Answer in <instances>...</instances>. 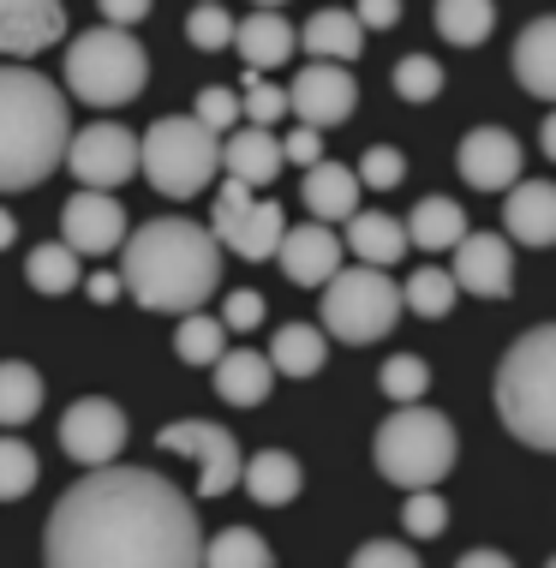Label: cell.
Instances as JSON below:
<instances>
[{"label":"cell","instance_id":"obj_1","mask_svg":"<svg viewBox=\"0 0 556 568\" xmlns=\"http://www.w3.org/2000/svg\"><path fill=\"white\" fill-rule=\"evenodd\" d=\"M49 568H204V532L180 485L144 467H90L67 485L42 539Z\"/></svg>","mask_w":556,"mask_h":568},{"label":"cell","instance_id":"obj_2","mask_svg":"<svg viewBox=\"0 0 556 568\" xmlns=\"http://www.w3.org/2000/svg\"><path fill=\"white\" fill-rule=\"evenodd\" d=\"M120 287L144 312L185 317L222 287V245L185 216H156L120 245Z\"/></svg>","mask_w":556,"mask_h":568},{"label":"cell","instance_id":"obj_3","mask_svg":"<svg viewBox=\"0 0 556 568\" xmlns=\"http://www.w3.org/2000/svg\"><path fill=\"white\" fill-rule=\"evenodd\" d=\"M67 97L30 67H0V192H24L67 162Z\"/></svg>","mask_w":556,"mask_h":568},{"label":"cell","instance_id":"obj_4","mask_svg":"<svg viewBox=\"0 0 556 568\" xmlns=\"http://www.w3.org/2000/svg\"><path fill=\"white\" fill-rule=\"evenodd\" d=\"M497 413L527 449L556 455V324L527 329L497 365Z\"/></svg>","mask_w":556,"mask_h":568},{"label":"cell","instance_id":"obj_5","mask_svg":"<svg viewBox=\"0 0 556 568\" xmlns=\"http://www.w3.org/2000/svg\"><path fill=\"white\" fill-rule=\"evenodd\" d=\"M377 473L401 490H437V479H449L461 443H455V425L443 419L437 407H395L390 419L377 425Z\"/></svg>","mask_w":556,"mask_h":568},{"label":"cell","instance_id":"obj_6","mask_svg":"<svg viewBox=\"0 0 556 568\" xmlns=\"http://www.w3.org/2000/svg\"><path fill=\"white\" fill-rule=\"evenodd\" d=\"M150 84V54L132 42V30H84L67 49V97L84 109H127Z\"/></svg>","mask_w":556,"mask_h":568},{"label":"cell","instance_id":"obj_7","mask_svg":"<svg viewBox=\"0 0 556 568\" xmlns=\"http://www.w3.org/2000/svg\"><path fill=\"white\" fill-rule=\"evenodd\" d=\"M138 168H144V180L162 197H198L222 174V138L198 126L192 114H162L138 138Z\"/></svg>","mask_w":556,"mask_h":568},{"label":"cell","instance_id":"obj_8","mask_svg":"<svg viewBox=\"0 0 556 568\" xmlns=\"http://www.w3.org/2000/svg\"><path fill=\"white\" fill-rule=\"evenodd\" d=\"M401 312H407V305H401V287L390 282V270L360 264V270H335L330 282H323V329L342 335L353 347L390 335Z\"/></svg>","mask_w":556,"mask_h":568},{"label":"cell","instance_id":"obj_9","mask_svg":"<svg viewBox=\"0 0 556 568\" xmlns=\"http://www.w3.org/2000/svg\"><path fill=\"white\" fill-rule=\"evenodd\" d=\"M210 234H215L222 252H240L245 264H264V257H275V245H282V234H287V216H282V204H270V197H252L245 180H228V186L215 192Z\"/></svg>","mask_w":556,"mask_h":568},{"label":"cell","instance_id":"obj_10","mask_svg":"<svg viewBox=\"0 0 556 568\" xmlns=\"http://www.w3.org/2000/svg\"><path fill=\"white\" fill-rule=\"evenodd\" d=\"M67 168L79 174L84 192H114L138 174V132H127L120 120H97V126L72 132Z\"/></svg>","mask_w":556,"mask_h":568},{"label":"cell","instance_id":"obj_11","mask_svg":"<svg viewBox=\"0 0 556 568\" xmlns=\"http://www.w3.org/2000/svg\"><path fill=\"white\" fill-rule=\"evenodd\" d=\"M156 443L168 455H185V460H198L204 467V479H198V490L204 497H228V490L240 485V437L234 432H222V425H210V419H174V425H162Z\"/></svg>","mask_w":556,"mask_h":568},{"label":"cell","instance_id":"obj_12","mask_svg":"<svg viewBox=\"0 0 556 568\" xmlns=\"http://www.w3.org/2000/svg\"><path fill=\"white\" fill-rule=\"evenodd\" d=\"M60 449H67L79 467H114L120 449H127V413H120L108 395H84V402L67 407L60 419Z\"/></svg>","mask_w":556,"mask_h":568},{"label":"cell","instance_id":"obj_13","mask_svg":"<svg viewBox=\"0 0 556 568\" xmlns=\"http://www.w3.org/2000/svg\"><path fill=\"white\" fill-rule=\"evenodd\" d=\"M127 234H132V222H127V204H120L114 192H72L67 210H60V240L79 257L120 252Z\"/></svg>","mask_w":556,"mask_h":568},{"label":"cell","instance_id":"obj_14","mask_svg":"<svg viewBox=\"0 0 556 568\" xmlns=\"http://www.w3.org/2000/svg\"><path fill=\"white\" fill-rule=\"evenodd\" d=\"M287 109L300 114V126H342V120L360 109V84H353V72L335 67V60H312V67L287 84Z\"/></svg>","mask_w":556,"mask_h":568},{"label":"cell","instance_id":"obj_15","mask_svg":"<svg viewBox=\"0 0 556 568\" xmlns=\"http://www.w3.org/2000/svg\"><path fill=\"white\" fill-rule=\"evenodd\" d=\"M455 287L478 300H508L515 294V245L503 234H467L455 245Z\"/></svg>","mask_w":556,"mask_h":568},{"label":"cell","instance_id":"obj_16","mask_svg":"<svg viewBox=\"0 0 556 568\" xmlns=\"http://www.w3.org/2000/svg\"><path fill=\"white\" fill-rule=\"evenodd\" d=\"M461 180L473 192H508L520 180V144L503 126H473L461 138Z\"/></svg>","mask_w":556,"mask_h":568},{"label":"cell","instance_id":"obj_17","mask_svg":"<svg viewBox=\"0 0 556 568\" xmlns=\"http://www.w3.org/2000/svg\"><path fill=\"white\" fill-rule=\"evenodd\" d=\"M275 257H282L293 287H323L335 270H342V240H335L323 222H305V227H287L282 245H275Z\"/></svg>","mask_w":556,"mask_h":568},{"label":"cell","instance_id":"obj_18","mask_svg":"<svg viewBox=\"0 0 556 568\" xmlns=\"http://www.w3.org/2000/svg\"><path fill=\"white\" fill-rule=\"evenodd\" d=\"M503 227L520 245H556V186L550 180H515L503 204Z\"/></svg>","mask_w":556,"mask_h":568},{"label":"cell","instance_id":"obj_19","mask_svg":"<svg viewBox=\"0 0 556 568\" xmlns=\"http://www.w3.org/2000/svg\"><path fill=\"white\" fill-rule=\"evenodd\" d=\"M234 49H240V60H245V72H275V67H287L293 49H300V30H293L282 12H264V7H257L252 19L234 24Z\"/></svg>","mask_w":556,"mask_h":568},{"label":"cell","instance_id":"obj_20","mask_svg":"<svg viewBox=\"0 0 556 568\" xmlns=\"http://www.w3.org/2000/svg\"><path fill=\"white\" fill-rule=\"evenodd\" d=\"M222 168L228 180H245V186H270L282 174V138H270V126H240L222 138Z\"/></svg>","mask_w":556,"mask_h":568},{"label":"cell","instance_id":"obj_21","mask_svg":"<svg viewBox=\"0 0 556 568\" xmlns=\"http://www.w3.org/2000/svg\"><path fill=\"white\" fill-rule=\"evenodd\" d=\"M342 245H347L353 257H360V264L390 270V264H401V257H407V222L383 216V210H353Z\"/></svg>","mask_w":556,"mask_h":568},{"label":"cell","instance_id":"obj_22","mask_svg":"<svg viewBox=\"0 0 556 568\" xmlns=\"http://www.w3.org/2000/svg\"><path fill=\"white\" fill-rule=\"evenodd\" d=\"M515 79H520L527 97L556 102V12L550 19H533L515 37Z\"/></svg>","mask_w":556,"mask_h":568},{"label":"cell","instance_id":"obj_23","mask_svg":"<svg viewBox=\"0 0 556 568\" xmlns=\"http://www.w3.org/2000/svg\"><path fill=\"white\" fill-rule=\"evenodd\" d=\"M270 383H275L270 353L240 347V353H222V359H215V395H222L228 407H264Z\"/></svg>","mask_w":556,"mask_h":568},{"label":"cell","instance_id":"obj_24","mask_svg":"<svg viewBox=\"0 0 556 568\" xmlns=\"http://www.w3.org/2000/svg\"><path fill=\"white\" fill-rule=\"evenodd\" d=\"M300 49L312 54V60H335V67H347V60L365 54V24L353 19V12H342V7H323V12L305 19Z\"/></svg>","mask_w":556,"mask_h":568},{"label":"cell","instance_id":"obj_25","mask_svg":"<svg viewBox=\"0 0 556 568\" xmlns=\"http://www.w3.org/2000/svg\"><path fill=\"white\" fill-rule=\"evenodd\" d=\"M305 210H312L317 222H347L353 210H360V174L342 162H317V168H305Z\"/></svg>","mask_w":556,"mask_h":568},{"label":"cell","instance_id":"obj_26","mask_svg":"<svg viewBox=\"0 0 556 568\" xmlns=\"http://www.w3.org/2000/svg\"><path fill=\"white\" fill-rule=\"evenodd\" d=\"M240 485H245V497H252V503L282 509V503L300 497L305 473H300V460H293L287 449H264V455H252V460L240 467Z\"/></svg>","mask_w":556,"mask_h":568},{"label":"cell","instance_id":"obj_27","mask_svg":"<svg viewBox=\"0 0 556 568\" xmlns=\"http://www.w3.org/2000/svg\"><path fill=\"white\" fill-rule=\"evenodd\" d=\"M467 234H473L467 210H461L455 197H425V204L407 216V245H425V252H455Z\"/></svg>","mask_w":556,"mask_h":568},{"label":"cell","instance_id":"obj_28","mask_svg":"<svg viewBox=\"0 0 556 568\" xmlns=\"http://www.w3.org/2000/svg\"><path fill=\"white\" fill-rule=\"evenodd\" d=\"M60 37H67V7H37V12H19V19L0 24V54L24 60V54L49 49Z\"/></svg>","mask_w":556,"mask_h":568},{"label":"cell","instance_id":"obj_29","mask_svg":"<svg viewBox=\"0 0 556 568\" xmlns=\"http://www.w3.org/2000/svg\"><path fill=\"white\" fill-rule=\"evenodd\" d=\"M323 353H330L323 329L287 324V329H275V342H270V365H275L282 377H312V372H323Z\"/></svg>","mask_w":556,"mask_h":568},{"label":"cell","instance_id":"obj_30","mask_svg":"<svg viewBox=\"0 0 556 568\" xmlns=\"http://www.w3.org/2000/svg\"><path fill=\"white\" fill-rule=\"evenodd\" d=\"M37 407H42V377H37V365L0 359V432L37 419Z\"/></svg>","mask_w":556,"mask_h":568},{"label":"cell","instance_id":"obj_31","mask_svg":"<svg viewBox=\"0 0 556 568\" xmlns=\"http://www.w3.org/2000/svg\"><path fill=\"white\" fill-rule=\"evenodd\" d=\"M24 275H30V287L37 294H72V287H84V275H79V252H72L67 240H49V245H37V252L24 257Z\"/></svg>","mask_w":556,"mask_h":568},{"label":"cell","instance_id":"obj_32","mask_svg":"<svg viewBox=\"0 0 556 568\" xmlns=\"http://www.w3.org/2000/svg\"><path fill=\"white\" fill-rule=\"evenodd\" d=\"M437 30L455 49H478L497 30V0H437Z\"/></svg>","mask_w":556,"mask_h":568},{"label":"cell","instance_id":"obj_33","mask_svg":"<svg viewBox=\"0 0 556 568\" xmlns=\"http://www.w3.org/2000/svg\"><path fill=\"white\" fill-rule=\"evenodd\" d=\"M455 300H461V287H455V275L449 270H413L407 282H401V305L407 312H419V317H449L455 312Z\"/></svg>","mask_w":556,"mask_h":568},{"label":"cell","instance_id":"obj_34","mask_svg":"<svg viewBox=\"0 0 556 568\" xmlns=\"http://www.w3.org/2000/svg\"><path fill=\"white\" fill-rule=\"evenodd\" d=\"M204 568H270V545L252 527H222L204 545Z\"/></svg>","mask_w":556,"mask_h":568},{"label":"cell","instance_id":"obj_35","mask_svg":"<svg viewBox=\"0 0 556 568\" xmlns=\"http://www.w3.org/2000/svg\"><path fill=\"white\" fill-rule=\"evenodd\" d=\"M174 353L185 365H215L228 353V329H222V317H198V312H185L180 317V329H174Z\"/></svg>","mask_w":556,"mask_h":568},{"label":"cell","instance_id":"obj_36","mask_svg":"<svg viewBox=\"0 0 556 568\" xmlns=\"http://www.w3.org/2000/svg\"><path fill=\"white\" fill-rule=\"evenodd\" d=\"M377 389L390 395L395 407H413V402H419V395L431 389V365L419 359V353H395V359H383Z\"/></svg>","mask_w":556,"mask_h":568},{"label":"cell","instance_id":"obj_37","mask_svg":"<svg viewBox=\"0 0 556 568\" xmlns=\"http://www.w3.org/2000/svg\"><path fill=\"white\" fill-rule=\"evenodd\" d=\"M37 490V449L19 437H0V503H19Z\"/></svg>","mask_w":556,"mask_h":568},{"label":"cell","instance_id":"obj_38","mask_svg":"<svg viewBox=\"0 0 556 568\" xmlns=\"http://www.w3.org/2000/svg\"><path fill=\"white\" fill-rule=\"evenodd\" d=\"M401 527H407V539H443V527H449V503H443L437 490H407V503H401Z\"/></svg>","mask_w":556,"mask_h":568},{"label":"cell","instance_id":"obj_39","mask_svg":"<svg viewBox=\"0 0 556 568\" xmlns=\"http://www.w3.org/2000/svg\"><path fill=\"white\" fill-rule=\"evenodd\" d=\"M240 114L245 126H275L287 114V90H275L264 72H245V90H240Z\"/></svg>","mask_w":556,"mask_h":568},{"label":"cell","instance_id":"obj_40","mask_svg":"<svg viewBox=\"0 0 556 568\" xmlns=\"http://www.w3.org/2000/svg\"><path fill=\"white\" fill-rule=\"evenodd\" d=\"M185 42L192 49H228L234 42V19H228L222 0H198L192 19H185Z\"/></svg>","mask_w":556,"mask_h":568},{"label":"cell","instance_id":"obj_41","mask_svg":"<svg viewBox=\"0 0 556 568\" xmlns=\"http://www.w3.org/2000/svg\"><path fill=\"white\" fill-rule=\"evenodd\" d=\"M437 90H443V67L431 54H407L395 67V97L401 102H437Z\"/></svg>","mask_w":556,"mask_h":568},{"label":"cell","instance_id":"obj_42","mask_svg":"<svg viewBox=\"0 0 556 568\" xmlns=\"http://www.w3.org/2000/svg\"><path fill=\"white\" fill-rule=\"evenodd\" d=\"M192 120H198V126H210L215 138L234 132V126H240V90H228V84H204V90H198Z\"/></svg>","mask_w":556,"mask_h":568},{"label":"cell","instance_id":"obj_43","mask_svg":"<svg viewBox=\"0 0 556 568\" xmlns=\"http://www.w3.org/2000/svg\"><path fill=\"white\" fill-rule=\"evenodd\" d=\"M401 180H407V156H401L395 144H371L365 162H360V186L365 192H395Z\"/></svg>","mask_w":556,"mask_h":568},{"label":"cell","instance_id":"obj_44","mask_svg":"<svg viewBox=\"0 0 556 568\" xmlns=\"http://www.w3.org/2000/svg\"><path fill=\"white\" fill-rule=\"evenodd\" d=\"M347 568H419V557H413V545H401V539H371V545L353 550Z\"/></svg>","mask_w":556,"mask_h":568},{"label":"cell","instance_id":"obj_45","mask_svg":"<svg viewBox=\"0 0 556 568\" xmlns=\"http://www.w3.org/2000/svg\"><path fill=\"white\" fill-rule=\"evenodd\" d=\"M257 324H264V300H257L252 294V287H234V294H228L222 300V329H257Z\"/></svg>","mask_w":556,"mask_h":568},{"label":"cell","instance_id":"obj_46","mask_svg":"<svg viewBox=\"0 0 556 568\" xmlns=\"http://www.w3.org/2000/svg\"><path fill=\"white\" fill-rule=\"evenodd\" d=\"M282 162H300V168H317L323 162V144H317V126H293L282 138Z\"/></svg>","mask_w":556,"mask_h":568},{"label":"cell","instance_id":"obj_47","mask_svg":"<svg viewBox=\"0 0 556 568\" xmlns=\"http://www.w3.org/2000/svg\"><path fill=\"white\" fill-rule=\"evenodd\" d=\"M97 7H102V19L114 24V30H132V24L150 19V7H156V0H97Z\"/></svg>","mask_w":556,"mask_h":568},{"label":"cell","instance_id":"obj_48","mask_svg":"<svg viewBox=\"0 0 556 568\" xmlns=\"http://www.w3.org/2000/svg\"><path fill=\"white\" fill-rule=\"evenodd\" d=\"M365 30H390L401 19V0H360V12H353Z\"/></svg>","mask_w":556,"mask_h":568},{"label":"cell","instance_id":"obj_49","mask_svg":"<svg viewBox=\"0 0 556 568\" xmlns=\"http://www.w3.org/2000/svg\"><path fill=\"white\" fill-rule=\"evenodd\" d=\"M84 294L97 300V305H108V300H120V294H127V287H120V275H102V270H97V275L84 282Z\"/></svg>","mask_w":556,"mask_h":568},{"label":"cell","instance_id":"obj_50","mask_svg":"<svg viewBox=\"0 0 556 568\" xmlns=\"http://www.w3.org/2000/svg\"><path fill=\"white\" fill-rule=\"evenodd\" d=\"M455 568H515V562H508L503 550H467V557H461Z\"/></svg>","mask_w":556,"mask_h":568},{"label":"cell","instance_id":"obj_51","mask_svg":"<svg viewBox=\"0 0 556 568\" xmlns=\"http://www.w3.org/2000/svg\"><path fill=\"white\" fill-rule=\"evenodd\" d=\"M37 7H60V0H0V24L19 19V12H37Z\"/></svg>","mask_w":556,"mask_h":568},{"label":"cell","instance_id":"obj_52","mask_svg":"<svg viewBox=\"0 0 556 568\" xmlns=\"http://www.w3.org/2000/svg\"><path fill=\"white\" fill-rule=\"evenodd\" d=\"M538 144H545V156L556 162V109H550V120H545V132H538Z\"/></svg>","mask_w":556,"mask_h":568},{"label":"cell","instance_id":"obj_53","mask_svg":"<svg viewBox=\"0 0 556 568\" xmlns=\"http://www.w3.org/2000/svg\"><path fill=\"white\" fill-rule=\"evenodd\" d=\"M12 240H19V222H12V216H7V210H0V252H7V245H12Z\"/></svg>","mask_w":556,"mask_h":568},{"label":"cell","instance_id":"obj_54","mask_svg":"<svg viewBox=\"0 0 556 568\" xmlns=\"http://www.w3.org/2000/svg\"><path fill=\"white\" fill-rule=\"evenodd\" d=\"M257 7H264V12H275V7H282V0H257Z\"/></svg>","mask_w":556,"mask_h":568},{"label":"cell","instance_id":"obj_55","mask_svg":"<svg viewBox=\"0 0 556 568\" xmlns=\"http://www.w3.org/2000/svg\"><path fill=\"white\" fill-rule=\"evenodd\" d=\"M545 568H556V557H550V562H545Z\"/></svg>","mask_w":556,"mask_h":568}]
</instances>
